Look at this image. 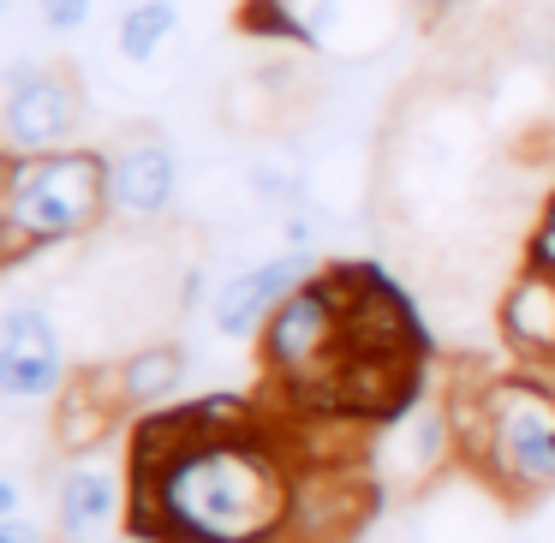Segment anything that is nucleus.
<instances>
[{
    "label": "nucleus",
    "instance_id": "1",
    "mask_svg": "<svg viewBox=\"0 0 555 543\" xmlns=\"http://www.w3.org/2000/svg\"><path fill=\"white\" fill-rule=\"evenodd\" d=\"M156 490L168 502L173 538L281 543L293 507V460L263 424L257 436H221V442L192 448Z\"/></svg>",
    "mask_w": 555,
    "mask_h": 543
},
{
    "label": "nucleus",
    "instance_id": "2",
    "mask_svg": "<svg viewBox=\"0 0 555 543\" xmlns=\"http://www.w3.org/2000/svg\"><path fill=\"white\" fill-rule=\"evenodd\" d=\"M108 221V156L102 150H42L7 156L0 197V263H25L37 245L85 240Z\"/></svg>",
    "mask_w": 555,
    "mask_h": 543
},
{
    "label": "nucleus",
    "instance_id": "3",
    "mask_svg": "<svg viewBox=\"0 0 555 543\" xmlns=\"http://www.w3.org/2000/svg\"><path fill=\"white\" fill-rule=\"evenodd\" d=\"M472 471L519 507H538L555 490V388L543 376H490L483 454Z\"/></svg>",
    "mask_w": 555,
    "mask_h": 543
},
{
    "label": "nucleus",
    "instance_id": "4",
    "mask_svg": "<svg viewBox=\"0 0 555 543\" xmlns=\"http://www.w3.org/2000/svg\"><path fill=\"white\" fill-rule=\"evenodd\" d=\"M263 364L287 395L317 388L340 364V305L328 293L323 269L311 281H299L263 323Z\"/></svg>",
    "mask_w": 555,
    "mask_h": 543
},
{
    "label": "nucleus",
    "instance_id": "5",
    "mask_svg": "<svg viewBox=\"0 0 555 543\" xmlns=\"http://www.w3.org/2000/svg\"><path fill=\"white\" fill-rule=\"evenodd\" d=\"M66 328L54 316V305L13 293L7 316H0V400L13 412L54 406V395L66 388Z\"/></svg>",
    "mask_w": 555,
    "mask_h": 543
},
{
    "label": "nucleus",
    "instance_id": "6",
    "mask_svg": "<svg viewBox=\"0 0 555 543\" xmlns=\"http://www.w3.org/2000/svg\"><path fill=\"white\" fill-rule=\"evenodd\" d=\"M7 156H42V150H73L85 102L78 85L66 78V66H42L30 54H18L7 66Z\"/></svg>",
    "mask_w": 555,
    "mask_h": 543
},
{
    "label": "nucleus",
    "instance_id": "7",
    "mask_svg": "<svg viewBox=\"0 0 555 543\" xmlns=\"http://www.w3.org/2000/svg\"><path fill=\"white\" fill-rule=\"evenodd\" d=\"M108 221L120 228H156L180 204V156L156 132H126L108 150Z\"/></svg>",
    "mask_w": 555,
    "mask_h": 543
},
{
    "label": "nucleus",
    "instance_id": "8",
    "mask_svg": "<svg viewBox=\"0 0 555 543\" xmlns=\"http://www.w3.org/2000/svg\"><path fill=\"white\" fill-rule=\"evenodd\" d=\"M460 460V436L448 418V400H418L406 418L383 424L371 442V471L383 490H430L436 478H448V466Z\"/></svg>",
    "mask_w": 555,
    "mask_h": 543
},
{
    "label": "nucleus",
    "instance_id": "9",
    "mask_svg": "<svg viewBox=\"0 0 555 543\" xmlns=\"http://www.w3.org/2000/svg\"><path fill=\"white\" fill-rule=\"evenodd\" d=\"M323 263H311V251H275L263 257V263L251 269H233L228 281H221L216 293H209V328H216L221 340H251L263 335V323L275 316V305L287 299L299 281H311Z\"/></svg>",
    "mask_w": 555,
    "mask_h": 543
},
{
    "label": "nucleus",
    "instance_id": "10",
    "mask_svg": "<svg viewBox=\"0 0 555 543\" xmlns=\"http://www.w3.org/2000/svg\"><path fill=\"white\" fill-rule=\"evenodd\" d=\"M132 502V466H114L108 454H78L54 483V519L66 543H108L126 526Z\"/></svg>",
    "mask_w": 555,
    "mask_h": 543
},
{
    "label": "nucleus",
    "instance_id": "11",
    "mask_svg": "<svg viewBox=\"0 0 555 543\" xmlns=\"http://www.w3.org/2000/svg\"><path fill=\"white\" fill-rule=\"evenodd\" d=\"M126 406H132V400H126V388H120V364H78L49 406V442L73 460L96 454V448L120 430Z\"/></svg>",
    "mask_w": 555,
    "mask_h": 543
},
{
    "label": "nucleus",
    "instance_id": "12",
    "mask_svg": "<svg viewBox=\"0 0 555 543\" xmlns=\"http://www.w3.org/2000/svg\"><path fill=\"white\" fill-rule=\"evenodd\" d=\"M502 490L483 483L478 471L466 466V478H436L430 490L418 495V514H412V531L418 543H514L502 526Z\"/></svg>",
    "mask_w": 555,
    "mask_h": 543
},
{
    "label": "nucleus",
    "instance_id": "13",
    "mask_svg": "<svg viewBox=\"0 0 555 543\" xmlns=\"http://www.w3.org/2000/svg\"><path fill=\"white\" fill-rule=\"evenodd\" d=\"M299 18L311 30V49L340 61H371L395 37L400 7L395 0H299Z\"/></svg>",
    "mask_w": 555,
    "mask_h": 543
},
{
    "label": "nucleus",
    "instance_id": "14",
    "mask_svg": "<svg viewBox=\"0 0 555 543\" xmlns=\"http://www.w3.org/2000/svg\"><path fill=\"white\" fill-rule=\"evenodd\" d=\"M495 328L526 364L555 371V275L526 269V275L507 281L502 305H495Z\"/></svg>",
    "mask_w": 555,
    "mask_h": 543
},
{
    "label": "nucleus",
    "instance_id": "15",
    "mask_svg": "<svg viewBox=\"0 0 555 543\" xmlns=\"http://www.w3.org/2000/svg\"><path fill=\"white\" fill-rule=\"evenodd\" d=\"M185 371H192L185 347H173V340H138V347L120 359V388H126V400H132L138 412H150L168 395H180Z\"/></svg>",
    "mask_w": 555,
    "mask_h": 543
},
{
    "label": "nucleus",
    "instance_id": "16",
    "mask_svg": "<svg viewBox=\"0 0 555 543\" xmlns=\"http://www.w3.org/2000/svg\"><path fill=\"white\" fill-rule=\"evenodd\" d=\"M173 37H180V0H132L114 25V49L126 66H150Z\"/></svg>",
    "mask_w": 555,
    "mask_h": 543
},
{
    "label": "nucleus",
    "instance_id": "17",
    "mask_svg": "<svg viewBox=\"0 0 555 543\" xmlns=\"http://www.w3.org/2000/svg\"><path fill=\"white\" fill-rule=\"evenodd\" d=\"M42 25L54 30V37H73V30L90 25V13H96V0H37Z\"/></svg>",
    "mask_w": 555,
    "mask_h": 543
},
{
    "label": "nucleus",
    "instance_id": "18",
    "mask_svg": "<svg viewBox=\"0 0 555 543\" xmlns=\"http://www.w3.org/2000/svg\"><path fill=\"white\" fill-rule=\"evenodd\" d=\"M0 543H49V531H42L37 519L13 514V519H0Z\"/></svg>",
    "mask_w": 555,
    "mask_h": 543
},
{
    "label": "nucleus",
    "instance_id": "19",
    "mask_svg": "<svg viewBox=\"0 0 555 543\" xmlns=\"http://www.w3.org/2000/svg\"><path fill=\"white\" fill-rule=\"evenodd\" d=\"M531 538H538V543H555V490L543 495L538 507H531Z\"/></svg>",
    "mask_w": 555,
    "mask_h": 543
},
{
    "label": "nucleus",
    "instance_id": "20",
    "mask_svg": "<svg viewBox=\"0 0 555 543\" xmlns=\"http://www.w3.org/2000/svg\"><path fill=\"white\" fill-rule=\"evenodd\" d=\"M25 514V490H18V478H0V519Z\"/></svg>",
    "mask_w": 555,
    "mask_h": 543
},
{
    "label": "nucleus",
    "instance_id": "21",
    "mask_svg": "<svg viewBox=\"0 0 555 543\" xmlns=\"http://www.w3.org/2000/svg\"><path fill=\"white\" fill-rule=\"evenodd\" d=\"M406 7H412V13H448V7H460V0H406Z\"/></svg>",
    "mask_w": 555,
    "mask_h": 543
},
{
    "label": "nucleus",
    "instance_id": "22",
    "mask_svg": "<svg viewBox=\"0 0 555 543\" xmlns=\"http://www.w3.org/2000/svg\"><path fill=\"white\" fill-rule=\"evenodd\" d=\"M173 543H221V538H173Z\"/></svg>",
    "mask_w": 555,
    "mask_h": 543
},
{
    "label": "nucleus",
    "instance_id": "23",
    "mask_svg": "<svg viewBox=\"0 0 555 543\" xmlns=\"http://www.w3.org/2000/svg\"><path fill=\"white\" fill-rule=\"evenodd\" d=\"M126 543H150V538H132V531H126Z\"/></svg>",
    "mask_w": 555,
    "mask_h": 543
}]
</instances>
